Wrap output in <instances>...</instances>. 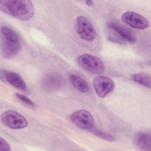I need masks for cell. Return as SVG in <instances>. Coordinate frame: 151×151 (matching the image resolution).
Returning a JSON list of instances; mask_svg holds the SVG:
<instances>
[{"label":"cell","instance_id":"1","mask_svg":"<svg viewBox=\"0 0 151 151\" xmlns=\"http://www.w3.org/2000/svg\"><path fill=\"white\" fill-rule=\"evenodd\" d=\"M0 9L7 14L22 21L29 20L35 13L32 2L25 0L1 1Z\"/></svg>","mask_w":151,"mask_h":151},{"label":"cell","instance_id":"5","mask_svg":"<svg viewBox=\"0 0 151 151\" xmlns=\"http://www.w3.org/2000/svg\"><path fill=\"white\" fill-rule=\"evenodd\" d=\"M93 84L97 96L104 98L112 92L115 84L113 80L108 77L97 76L93 79Z\"/></svg>","mask_w":151,"mask_h":151},{"label":"cell","instance_id":"9","mask_svg":"<svg viewBox=\"0 0 151 151\" xmlns=\"http://www.w3.org/2000/svg\"><path fill=\"white\" fill-rule=\"evenodd\" d=\"M108 27L118 35L122 40L133 43L136 41V38L134 34L128 29L122 26L119 23L113 21H110L107 23Z\"/></svg>","mask_w":151,"mask_h":151},{"label":"cell","instance_id":"6","mask_svg":"<svg viewBox=\"0 0 151 151\" xmlns=\"http://www.w3.org/2000/svg\"><path fill=\"white\" fill-rule=\"evenodd\" d=\"M121 19L123 22L130 27L139 29H143L150 26V22L147 19L134 12H124L122 15Z\"/></svg>","mask_w":151,"mask_h":151},{"label":"cell","instance_id":"11","mask_svg":"<svg viewBox=\"0 0 151 151\" xmlns=\"http://www.w3.org/2000/svg\"><path fill=\"white\" fill-rule=\"evenodd\" d=\"M2 76H4V79L6 81H8L9 84H11L15 87L21 90H25V82L21 77V76L18 74L14 72L5 71L4 72V74L2 73Z\"/></svg>","mask_w":151,"mask_h":151},{"label":"cell","instance_id":"8","mask_svg":"<svg viewBox=\"0 0 151 151\" xmlns=\"http://www.w3.org/2000/svg\"><path fill=\"white\" fill-rule=\"evenodd\" d=\"M64 85V78L59 74L50 73L44 77L42 80V87L47 91H55Z\"/></svg>","mask_w":151,"mask_h":151},{"label":"cell","instance_id":"16","mask_svg":"<svg viewBox=\"0 0 151 151\" xmlns=\"http://www.w3.org/2000/svg\"><path fill=\"white\" fill-rule=\"evenodd\" d=\"M91 132L93 133H94L95 135H96L97 136H98V137H100L103 139L108 140V141L113 142V141H114L116 140V138L113 136H112L111 134L107 133L106 132H101V131L99 130L94 129V130H91Z\"/></svg>","mask_w":151,"mask_h":151},{"label":"cell","instance_id":"2","mask_svg":"<svg viewBox=\"0 0 151 151\" xmlns=\"http://www.w3.org/2000/svg\"><path fill=\"white\" fill-rule=\"evenodd\" d=\"M77 61L82 68L92 74H101L105 69L103 61L91 54H83L77 57Z\"/></svg>","mask_w":151,"mask_h":151},{"label":"cell","instance_id":"4","mask_svg":"<svg viewBox=\"0 0 151 151\" xmlns=\"http://www.w3.org/2000/svg\"><path fill=\"white\" fill-rule=\"evenodd\" d=\"M76 30L78 36L86 41H93L96 37L94 27L86 18L79 16L76 20Z\"/></svg>","mask_w":151,"mask_h":151},{"label":"cell","instance_id":"10","mask_svg":"<svg viewBox=\"0 0 151 151\" xmlns=\"http://www.w3.org/2000/svg\"><path fill=\"white\" fill-rule=\"evenodd\" d=\"M21 48L20 42H13L4 39L2 43V54L4 57L9 58L15 57Z\"/></svg>","mask_w":151,"mask_h":151},{"label":"cell","instance_id":"12","mask_svg":"<svg viewBox=\"0 0 151 151\" xmlns=\"http://www.w3.org/2000/svg\"><path fill=\"white\" fill-rule=\"evenodd\" d=\"M136 145L142 150H150L151 145L150 134L147 132H139L134 137Z\"/></svg>","mask_w":151,"mask_h":151},{"label":"cell","instance_id":"14","mask_svg":"<svg viewBox=\"0 0 151 151\" xmlns=\"http://www.w3.org/2000/svg\"><path fill=\"white\" fill-rule=\"evenodd\" d=\"M132 78L135 82L148 87L150 88V77L146 73H137L132 76Z\"/></svg>","mask_w":151,"mask_h":151},{"label":"cell","instance_id":"7","mask_svg":"<svg viewBox=\"0 0 151 151\" xmlns=\"http://www.w3.org/2000/svg\"><path fill=\"white\" fill-rule=\"evenodd\" d=\"M70 119L76 126L82 129H91L94 124L92 115L84 109H80L74 111L71 115Z\"/></svg>","mask_w":151,"mask_h":151},{"label":"cell","instance_id":"13","mask_svg":"<svg viewBox=\"0 0 151 151\" xmlns=\"http://www.w3.org/2000/svg\"><path fill=\"white\" fill-rule=\"evenodd\" d=\"M69 79L72 85L81 93H87L89 91V86L86 81L81 76L71 74L69 76Z\"/></svg>","mask_w":151,"mask_h":151},{"label":"cell","instance_id":"15","mask_svg":"<svg viewBox=\"0 0 151 151\" xmlns=\"http://www.w3.org/2000/svg\"><path fill=\"white\" fill-rule=\"evenodd\" d=\"M1 32L4 39L13 42H20L18 34L12 28L3 26L1 27Z\"/></svg>","mask_w":151,"mask_h":151},{"label":"cell","instance_id":"19","mask_svg":"<svg viewBox=\"0 0 151 151\" xmlns=\"http://www.w3.org/2000/svg\"><path fill=\"white\" fill-rule=\"evenodd\" d=\"M86 4H87V5L89 6H91L93 5V1L88 0V1H86Z\"/></svg>","mask_w":151,"mask_h":151},{"label":"cell","instance_id":"3","mask_svg":"<svg viewBox=\"0 0 151 151\" xmlns=\"http://www.w3.org/2000/svg\"><path fill=\"white\" fill-rule=\"evenodd\" d=\"M1 120L5 126L12 129H24L28 126V122L25 117L12 110L4 111L1 114Z\"/></svg>","mask_w":151,"mask_h":151},{"label":"cell","instance_id":"18","mask_svg":"<svg viewBox=\"0 0 151 151\" xmlns=\"http://www.w3.org/2000/svg\"><path fill=\"white\" fill-rule=\"evenodd\" d=\"M0 150L1 151H10L11 150L10 145L2 137L0 138Z\"/></svg>","mask_w":151,"mask_h":151},{"label":"cell","instance_id":"17","mask_svg":"<svg viewBox=\"0 0 151 151\" xmlns=\"http://www.w3.org/2000/svg\"><path fill=\"white\" fill-rule=\"evenodd\" d=\"M15 95H16V96L18 99H19L21 101H22L23 103H25L26 104H27L28 106H30L31 107H34L35 106L34 103L29 98H28L25 96L22 95V94H19V93H16Z\"/></svg>","mask_w":151,"mask_h":151}]
</instances>
